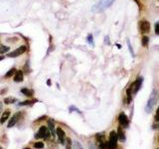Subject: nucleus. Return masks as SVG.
Returning <instances> with one entry per match:
<instances>
[{
	"label": "nucleus",
	"instance_id": "f257e3e1",
	"mask_svg": "<svg viewBox=\"0 0 159 149\" xmlns=\"http://www.w3.org/2000/svg\"><path fill=\"white\" fill-rule=\"evenodd\" d=\"M115 0H100L98 3H96L93 6V13H102L104 11H106L107 8H109Z\"/></svg>",
	"mask_w": 159,
	"mask_h": 149
},
{
	"label": "nucleus",
	"instance_id": "f03ea898",
	"mask_svg": "<svg viewBox=\"0 0 159 149\" xmlns=\"http://www.w3.org/2000/svg\"><path fill=\"white\" fill-rule=\"evenodd\" d=\"M158 101V92L153 90L152 92L150 94V96H149L148 100H147V103H146V107H145V111L150 113L153 109L154 105H156V103Z\"/></svg>",
	"mask_w": 159,
	"mask_h": 149
},
{
	"label": "nucleus",
	"instance_id": "7ed1b4c3",
	"mask_svg": "<svg viewBox=\"0 0 159 149\" xmlns=\"http://www.w3.org/2000/svg\"><path fill=\"white\" fill-rule=\"evenodd\" d=\"M51 132L49 130L48 127L46 126H41L39 129V132L36 134V138H45V139H49L50 138Z\"/></svg>",
	"mask_w": 159,
	"mask_h": 149
},
{
	"label": "nucleus",
	"instance_id": "20e7f679",
	"mask_svg": "<svg viewBox=\"0 0 159 149\" xmlns=\"http://www.w3.org/2000/svg\"><path fill=\"white\" fill-rule=\"evenodd\" d=\"M117 133L115 130L111 132L109 134V145L111 149H115L116 145H117Z\"/></svg>",
	"mask_w": 159,
	"mask_h": 149
},
{
	"label": "nucleus",
	"instance_id": "39448f33",
	"mask_svg": "<svg viewBox=\"0 0 159 149\" xmlns=\"http://www.w3.org/2000/svg\"><path fill=\"white\" fill-rule=\"evenodd\" d=\"M26 51H27V47L25 46V45H23V46H20L18 49L14 50L13 52H10V53L8 54V57L16 58V57H18V56H21L22 54H24Z\"/></svg>",
	"mask_w": 159,
	"mask_h": 149
},
{
	"label": "nucleus",
	"instance_id": "423d86ee",
	"mask_svg": "<svg viewBox=\"0 0 159 149\" xmlns=\"http://www.w3.org/2000/svg\"><path fill=\"white\" fill-rule=\"evenodd\" d=\"M142 83H143V78L142 77H138L137 80L135 81L133 83H131V87H132V92L133 94H136L138 91L140 90V87H141L142 85Z\"/></svg>",
	"mask_w": 159,
	"mask_h": 149
},
{
	"label": "nucleus",
	"instance_id": "0eeeda50",
	"mask_svg": "<svg viewBox=\"0 0 159 149\" xmlns=\"http://www.w3.org/2000/svg\"><path fill=\"white\" fill-rule=\"evenodd\" d=\"M118 121H119L120 126H122V127H127L129 125V119L124 112H121L118 116Z\"/></svg>",
	"mask_w": 159,
	"mask_h": 149
},
{
	"label": "nucleus",
	"instance_id": "6e6552de",
	"mask_svg": "<svg viewBox=\"0 0 159 149\" xmlns=\"http://www.w3.org/2000/svg\"><path fill=\"white\" fill-rule=\"evenodd\" d=\"M139 27H140V31H141V33L143 34L148 33L149 30H150V24H149L148 21H145V20L139 22Z\"/></svg>",
	"mask_w": 159,
	"mask_h": 149
},
{
	"label": "nucleus",
	"instance_id": "1a4fd4ad",
	"mask_svg": "<svg viewBox=\"0 0 159 149\" xmlns=\"http://www.w3.org/2000/svg\"><path fill=\"white\" fill-rule=\"evenodd\" d=\"M56 132H57L58 138H59L60 142H61L62 144H65V138H66V133H65L64 130H63L61 127H58L57 130H56Z\"/></svg>",
	"mask_w": 159,
	"mask_h": 149
},
{
	"label": "nucleus",
	"instance_id": "9d476101",
	"mask_svg": "<svg viewBox=\"0 0 159 149\" xmlns=\"http://www.w3.org/2000/svg\"><path fill=\"white\" fill-rule=\"evenodd\" d=\"M23 80H24L23 72H22V71H16V73H15V76H14V82L21 83V82H23Z\"/></svg>",
	"mask_w": 159,
	"mask_h": 149
},
{
	"label": "nucleus",
	"instance_id": "9b49d317",
	"mask_svg": "<svg viewBox=\"0 0 159 149\" xmlns=\"http://www.w3.org/2000/svg\"><path fill=\"white\" fill-rule=\"evenodd\" d=\"M18 118H19V114L16 113V114H14L12 117H11V119L9 120V122H8V127L10 128V127H13V126L16 124V122L18 121Z\"/></svg>",
	"mask_w": 159,
	"mask_h": 149
},
{
	"label": "nucleus",
	"instance_id": "f8f14e48",
	"mask_svg": "<svg viewBox=\"0 0 159 149\" xmlns=\"http://www.w3.org/2000/svg\"><path fill=\"white\" fill-rule=\"evenodd\" d=\"M48 126H49V130L51 132V135L52 137H55L56 136V133H55V125H54V121L52 119H49L48 120Z\"/></svg>",
	"mask_w": 159,
	"mask_h": 149
},
{
	"label": "nucleus",
	"instance_id": "ddd939ff",
	"mask_svg": "<svg viewBox=\"0 0 159 149\" xmlns=\"http://www.w3.org/2000/svg\"><path fill=\"white\" fill-rule=\"evenodd\" d=\"M9 116H10V110L9 109H6L5 111L2 113V116H1V119H0V122L1 123H4L6 120L9 118Z\"/></svg>",
	"mask_w": 159,
	"mask_h": 149
},
{
	"label": "nucleus",
	"instance_id": "4468645a",
	"mask_svg": "<svg viewBox=\"0 0 159 149\" xmlns=\"http://www.w3.org/2000/svg\"><path fill=\"white\" fill-rule=\"evenodd\" d=\"M117 138L119 139L120 141H124L125 140V135H124V131H122V128L121 127H118V129H117Z\"/></svg>",
	"mask_w": 159,
	"mask_h": 149
},
{
	"label": "nucleus",
	"instance_id": "2eb2a0df",
	"mask_svg": "<svg viewBox=\"0 0 159 149\" xmlns=\"http://www.w3.org/2000/svg\"><path fill=\"white\" fill-rule=\"evenodd\" d=\"M21 92L26 96H32L33 94H34V92H33L32 90H29L27 89V87H23V89L21 90Z\"/></svg>",
	"mask_w": 159,
	"mask_h": 149
},
{
	"label": "nucleus",
	"instance_id": "dca6fc26",
	"mask_svg": "<svg viewBox=\"0 0 159 149\" xmlns=\"http://www.w3.org/2000/svg\"><path fill=\"white\" fill-rule=\"evenodd\" d=\"M126 96H127V103H130L131 98H132V87H131V85L126 90Z\"/></svg>",
	"mask_w": 159,
	"mask_h": 149
},
{
	"label": "nucleus",
	"instance_id": "f3484780",
	"mask_svg": "<svg viewBox=\"0 0 159 149\" xmlns=\"http://www.w3.org/2000/svg\"><path fill=\"white\" fill-rule=\"evenodd\" d=\"M16 103V98H4V103L5 105H11V103Z\"/></svg>",
	"mask_w": 159,
	"mask_h": 149
},
{
	"label": "nucleus",
	"instance_id": "a211bd4d",
	"mask_svg": "<svg viewBox=\"0 0 159 149\" xmlns=\"http://www.w3.org/2000/svg\"><path fill=\"white\" fill-rule=\"evenodd\" d=\"M10 50V47L8 46H4V45H0V53L4 54V53H7Z\"/></svg>",
	"mask_w": 159,
	"mask_h": 149
},
{
	"label": "nucleus",
	"instance_id": "6ab92c4d",
	"mask_svg": "<svg viewBox=\"0 0 159 149\" xmlns=\"http://www.w3.org/2000/svg\"><path fill=\"white\" fill-rule=\"evenodd\" d=\"M148 42H149V38L147 36H143L142 39H141V45L143 47H146L148 45Z\"/></svg>",
	"mask_w": 159,
	"mask_h": 149
},
{
	"label": "nucleus",
	"instance_id": "aec40b11",
	"mask_svg": "<svg viewBox=\"0 0 159 149\" xmlns=\"http://www.w3.org/2000/svg\"><path fill=\"white\" fill-rule=\"evenodd\" d=\"M100 149H111V148H109V142H106V141L100 142Z\"/></svg>",
	"mask_w": 159,
	"mask_h": 149
},
{
	"label": "nucleus",
	"instance_id": "412c9836",
	"mask_svg": "<svg viewBox=\"0 0 159 149\" xmlns=\"http://www.w3.org/2000/svg\"><path fill=\"white\" fill-rule=\"evenodd\" d=\"M96 138H97V140L100 142H102V141H104V133H98L97 135H96Z\"/></svg>",
	"mask_w": 159,
	"mask_h": 149
},
{
	"label": "nucleus",
	"instance_id": "4be33fe9",
	"mask_svg": "<svg viewBox=\"0 0 159 149\" xmlns=\"http://www.w3.org/2000/svg\"><path fill=\"white\" fill-rule=\"evenodd\" d=\"M16 71H17L16 69H14V68H12V69H11L10 71H8V72H7V74H5V78H10V77H12L13 74H14L15 73H16Z\"/></svg>",
	"mask_w": 159,
	"mask_h": 149
},
{
	"label": "nucleus",
	"instance_id": "5701e85b",
	"mask_svg": "<svg viewBox=\"0 0 159 149\" xmlns=\"http://www.w3.org/2000/svg\"><path fill=\"white\" fill-rule=\"evenodd\" d=\"M87 39H88V43L89 45H91V46H93V34H89L88 35V38H87Z\"/></svg>",
	"mask_w": 159,
	"mask_h": 149
},
{
	"label": "nucleus",
	"instance_id": "b1692460",
	"mask_svg": "<svg viewBox=\"0 0 159 149\" xmlns=\"http://www.w3.org/2000/svg\"><path fill=\"white\" fill-rule=\"evenodd\" d=\"M127 46H128V50H129V53H130V55L134 57V52H133V49H132V46H131L130 42H129V40H127Z\"/></svg>",
	"mask_w": 159,
	"mask_h": 149
},
{
	"label": "nucleus",
	"instance_id": "393cba45",
	"mask_svg": "<svg viewBox=\"0 0 159 149\" xmlns=\"http://www.w3.org/2000/svg\"><path fill=\"white\" fill-rule=\"evenodd\" d=\"M34 147L35 148H37V149H41V148H43L44 147V143L43 142H36V143L34 144Z\"/></svg>",
	"mask_w": 159,
	"mask_h": 149
},
{
	"label": "nucleus",
	"instance_id": "a878e982",
	"mask_svg": "<svg viewBox=\"0 0 159 149\" xmlns=\"http://www.w3.org/2000/svg\"><path fill=\"white\" fill-rule=\"evenodd\" d=\"M66 149H72V139L71 138H67Z\"/></svg>",
	"mask_w": 159,
	"mask_h": 149
},
{
	"label": "nucleus",
	"instance_id": "bb28decb",
	"mask_svg": "<svg viewBox=\"0 0 159 149\" xmlns=\"http://www.w3.org/2000/svg\"><path fill=\"white\" fill-rule=\"evenodd\" d=\"M74 149H84V148H83V146L80 144V142L76 141L75 144H74Z\"/></svg>",
	"mask_w": 159,
	"mask_h": 149
},
{
	"label": "nucleus",
	"instance_id": "cd10ccee",
	"mask_svg": "<svg viewBox=\"0 0 159 149\" xmlns=\"http://www.w3.org/2000/svg\"><path fill=\"white\" fill-rule=\"evenodd\" d=\"M31 103H34V100H26V101H23V103H19V105H29Z\"/></svg>",
	"mask_w": 159,
	"mask_h": 149
},
{
	"label": "nucleus",
	"instance_id": "c85d7f7f",
	"mask_svg": "<svg viewBox=\"0 0 159 149\" xmlns=\"http://www.w3.org/2000/svg\"><path fill=\"white\" fill-rule=\"evenodd\" d=\"M154 119H155L156 122H159V107L157 108V110H156V114L155 116H154Z\"/></svg>",
	"mask_w": 159,
	"mask_h": 149
},
{
	"label": "nucleus",
	"instance_id": "c756f323",
	"mask_svg": "<svg viewBox=\"0 0 159 149\" xmlns=\"http://www.w3.org/2000/svg\"><path fill=\"white\" fill-rule=\"evenodd\" d=\"M155 34L159 35V21L155 24Z\"/></svg>",
	"mask_w": 159,
	"mask_h": 149
},
{
	"label": "nucleus",
	"instance_id": "7c9ffc66",
	"mask_svg": "<svg viewBox=\"0 0 159 149\" xmlns=\"http://www.w3.org/2000/svg\"><path fill=\"white\" fill-rule=\"evenodd\" d=\"M104 44L109 45V36H106V37H104Z\"/></svg>",
	"mask_w": 159,
	"mask_h": 149
},
{
	"label": "nucleus",
	"instance_id": "2f4dec72",
	"mask_svg": "<svg viewBox=\"0 0 159 149\" xmlns=\"http://www.w3.org/2000/svg\"><path fill=\"white\" fill-rule=\"evenodd\" d=\"M47 85H51V81H50V80L47 81Z\"/></svg>",
	"mask_w": 159,
	"mask_h": 149
},
{
	"label": "nucleus",
	"instance_id": "473e14b6",
	"mask_svg": "<svg viewBox=\"0 0 159 149\" xmlns=\"http://www.w3.org/2000/svg\"><path fill=\"white\" fill-rule=\"evenodd\" d=\"M89 149H97V147H96L95 145H93V146H91V147H89Z\"/></svg>",
	"mask_w": 159,
	"mask_h": 149
},
{
	"label": "nucleus",
	"instance_id": "72a5a7b5",
	"mask_svg": "<svg viewBox=\"0 0 159 149\" xmlns=\"http://www.w3.org/2000/svg\"><path fill=\"white\" fill-rule=\"evenodd\" d=\"M3 59H4L3 56H0V61H2V60H3Z\"/></svg>",
	"mask_w": 159,
	"mask_h": 149
},
{
	"label": "nucleus",
	"instance_id": "f704fd0d",
	"mask_svg": "<svg viewBox=\"0 0 159 149\" xmlns=\"http://www.w3.org/2000/svg\"><path fill=\"white\" fill-rule=\"evenodd\" d=\"M0 111H1V105H0Z\"/></svg>",
	"mask_w": 159,
	"mask_h": 149
},
{
	"label": "nucleus",
	"instance_id": "c9c22d12",
	"mask_svg": "<svg viewBox=\"0 0 159 149\" xmlns=\"http://www.w3.org/2000/svg\"><path fill=\"white\" fill-rule=\"evenodd\" d=\"M24 149H30V148H24Z\"/></svg>",
	"mask_w": 159,
	"mask_h": 149
},
{
	"label": "nucleus",
	"instance_id": "e433bc0d",
	"mask_svg": "<svg viewBox=\"0 0 159 149\" xmlns=\"http://www.w3.org/2000/svg\"><path fill=\"white\" fill-rule=\"evenodd\" d=\"M0 149H2V148H1V147H0Z\"/></svg>",
	"mask_w": 159,
	"mask_h": 149
},
{
	"label": "nucleus",
	"instance_id": "4c0bfd02",
	"mask_svg": "<svg viewBox=\"0 0 159 149\" xmlns=\"http://www.w3.org/2000/svg\"><path fill=\"white\" fill-rule=\"evenodd\" d=\"M158 149H159V148H158Z\"/></svg>",
	"mask_w": 159,
	"mask_h": 149
}]
</instances>
